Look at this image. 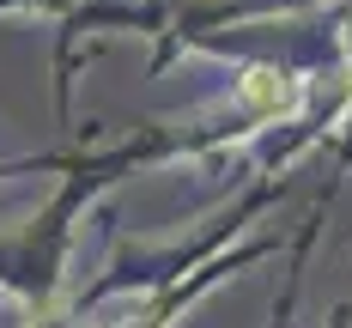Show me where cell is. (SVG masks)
Wrapping results in <instances>:
<instances>
[{"label": "cell", "instance_id": "cell-1", "mask_svg": "<svg viewBox=\"0 0 352 328\" xmlns=\"http://www.w3.org/2000/svg\"><path fill=\"white\" fill-rule=\"evenodd\" d=\"M243 104L255 109V116H280V109L298 104V85H292L285 73H274V67H249L243 73Z\"/></svg>", "mask_w": 352, "mask_h": 328}]
</instances>
